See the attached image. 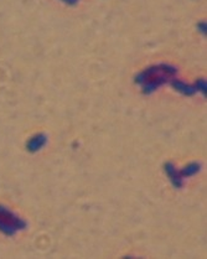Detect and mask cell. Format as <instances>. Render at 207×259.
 <instances>
[{
  "label": "cell",
  "instance_id": "cell-1",
  "mask_svg": "<svg viewBox=\"0 0 207 259\" xmlns=\"http://www.w3.org/2000/svg\"><path fill=\"white\" fill-rule=\"evenodd\" d=\"M63 1H67V3H75L76 0H63Z\"/></svg>",
  "mask_w": 207,
  "mask_h": 259
}]
</instances>
